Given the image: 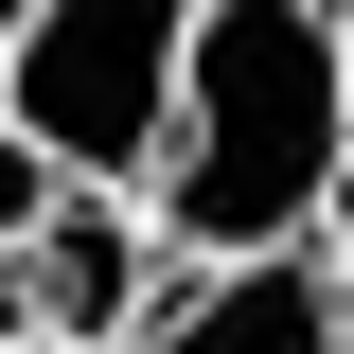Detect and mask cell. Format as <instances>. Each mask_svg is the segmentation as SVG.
I'll use <instances>...</instances> for the list:
<instances>
[{"label": "cell", "instance_id": "1", "mask_svg": "<svg viewBox=\"0 0 354 354\" xmlns=\"http://www.w3.org/2000/svg\"><path fill=\"white\" fill-rule=\"evenodd\" d=\"M337 160H354V18H319V0H195L177 142H160V177H142L160 266H195V283L301 266Z\"/></svg>", "mask_w": 354, "mask_h": 354}, {"label": "cell", "instance_id": "2", "mask_svg": "<svg viewBox=\"0 0 354 354\" xmlns=\"http://www.w3.org/2000/svg\"><path fill=\"white\" fill-rule=\"evenodd\" d=\"M177 53H195L177 0H36L0 53V124L36 142L53 195H142L177 142Z\"/></svg>", "mask_w": 354, "mask_h": 354}, {"label": "cell", "instance_id": "3", "mask_svg": "<svg viewBox=\"0 0 354 354\" xmlns=\"http://www.w3.org/2000/svg\"><path fill=\"white\" fill-rule=\"evenodd\" d=\"M0 283L36 301V337H53V354H142V319H160L195 266H160L142 195H53V213H36V248L0 266Z\"/></svg>", "mask_w": 354, "mask_h": 354}, {"label": "cell", "instance_id": "4", "mask_svg": "<svg viewBox=\"0 0 354 354\" xmlns=\"http://www.w3.org/2000/svg\"><path fill=\"white\" fill-rule=\"evenodd\" d=\"M142 354H354V319H337V283H319V248H301V266L177 283V301L142 319Z\"/></svg>", "mask_w": 354, "mask_h": 354}, {"label": "cell", "instance_id": "5", "mask_svg": "<svg viewBox=\"0 0 354 354\" xmlns=\"http://www.w3.org/2000/svg\"><path fill=\"white\" fill-rule=\"evenodd\" d=\"M36 213H53V177H36V142H18V124H0V266H18V248H36Z\"/></svg>", "mask_w": 354, "mask_h": 354}, {"label": "cell", "instance_id": "6", "mask_svg": "<svg viewBox=\"0 0 354 354\" xmlns=\"http://www.w3.org/2000/svg\"><path fill=\"white\" fill-rule=\"evenodd\" d=\"M319 283H337V319H354V160H337V195H319Z\"/></svg>", "mask_w": 354, "mask_h": 354}, {"label": "cell", "instance_id": "7", "mask_svg": "<svg viewBox=\"0 0 354 354\" xmlns=\"http://www.w3.org/2000/svg\"><path fill=\"white\" fill-rule=\"evenodd\" d=\"M0 354H36V301H18V283H0Z\"/></svg>", "mask_w": 354, "mask_h": 354}, {"label": "cell", "instance_id": "8", "mask_svg": "<svg viewBox=\"0 0 354 354\" xmlns=\"http://www.w3.org/2000/svg\"><path fill=\"white\" fill-rule=\"evenodd\" d=\"M36 354H53V337H36Z\"/></svg>", "mask_w": 354, "mask_h": 354}]
</instances>
